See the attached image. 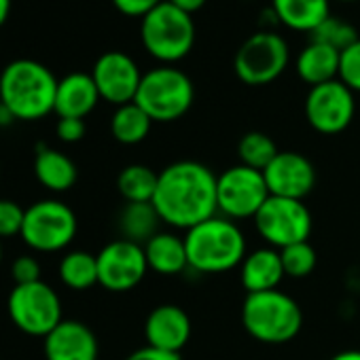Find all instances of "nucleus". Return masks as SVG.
<instances>
[{
    "instance_id": "nucleus-1",
    "label": "nucleus",
    "mask_w": 360,
    "mask_h": 360,
    "mask_svg": "<svg viewBox=\"0 0 360 360\" xmlns=\"http://www.w3.org/2000/svg\"><path fill=\"white\" fill-rule=\"evenodd\" d=\"M217 178L200 161H176L163 167L153 198L161 223L189 231L217 217Z\"/></svg>"
},
{
    "instance_id": "nucleus-2",
    "label": "nucleus",
    "mask_w": 360,
    "mask_h": 360,
    "mask_svg": "<svg viewBox=\"0 0 360 360\" xmlns=\"http://www.w3.org/2000/svg\"><path fill=\"white\" fill-rule=\"evenodd\" d=\"M58 79L37 60H15L0 72V104L13 119L37 121L56 110Z\"/></svg>"
},
{
    "instance_id": "nucleus-3",
    "label": "nucleus",
    "mask_w": 360,
    "mask_h": 360,
    "mask_svg": "<svg viewBox=\"0 0 360 360\" xmlns=\"http://www.w3.org/2000/svg\"><path fill=\"white\" fill-rule=\"evenodd\" d=\"M189 267L202 274L236 269L246 259V238L231 219L212 217L185 236Z\"/></svg>"
},
{
    "instance_id": "nucleus-4",
    "label": "nucleus",
    "mask_w": 360,
    "mask_h": 360,
    "mask_svg": "<svg viewBox=\"0 0 360 360\" xmlns=\"http://www.w3.org/2000/svg\"><path fill=\"white\" fill-rule=\"evenodd\" d=\"M242 322L257 341L280 345L299 335L303 314L290 295L276 288L248 295L242 305Z\"/></svg>"
},
{
    "instance_id": "nucleus-5",
    "label": "nucleus",
    "mask_w": 360,
    "mask_h": 360,
    "mask_svg": "<svg viewBox=\"0 0 360 360\" xmlns=\"http://www.w3.org/2000/svg\"><path fill=\"white\" fill-rule=\"evenodd\" d=\"M195 98L191 79L178 68L159 66L142 75L134 102L155 121L167 123L189 112Z\"/></svg>"
},
{
    "instance_id": "nucleus-6",
    "label": "nucleus",
    "mask_w": 360,
    "mask_h": 360,
    "mask_svg": "<svg viewBox=\"0 0 360 360\" xmlns=\"http://www.w3.org/2000/svg\"><path fill=\"white\" fill-rule=\"evenodd\" d=\"M140 39L144 49L159 62H178L193 49L195 24L193 18L180 11L167 0L142 18Z\"/></svg>"
},
{
    "instance_id": "nucleus-7",
    "label": "nucleus",
    "mask_w": 360,
    "mask_h": 360,
    "mask_svg": "<svg viewBox=\"0 0 360 360\" xmlns=\"http://www.w3.org/2000/svg\"><path fill=\"white\" fill-rule=\"evenodd\" d=\"M79 229L77 214L60 200H41L26 208L22 240L37 252H58L70 246Z\"/></svg>"
},
{
    "instance_id": "nucleus-8",
    "label": "nucleus",
    "mask_w": 360,
    "mask_h": 360,
    "mask_svg": "<svg viewBox=\"0 0 360 360\" xmlns=\"http://www.w3.org/2000/svg\"><path fill=\"white\" fill-rule=\"evenodd\" d=\"M7 309L20 330L43 339L64 320L58 292L43 280L32 284H15L9 295Z\"/></svg>"
},
{
    "instance_id": "nucleus-9",
    "label": "nucleus",
    "mask_w": 360,
    "mask_h": 360,
    "mask_svg": "<svg viewBox=\"0 0 360 360\" xmlns=\"http://www.w3.org/2000/svg\"><path fill=\"white\" fill-rule=\"evenodd\" d=\"M288 66V45L276 32H257L242 43L233 70L246 85L261 87L274 83Z\"/></svg>"
},
{
    "instance_id": "nucleus-10",
    "label": "nucleus",
    "mask_w": 360,
    "mask_h": 360,
    "mask_svg": "<svg viewBox=\"0 0 360 360\" xmlns=\"http://www.w3.org/2000/svg\"><path fill=\"white\" fill-rule=\"evenodd\" d=\"M265 176L248 165H233L217 178V202L225 219H255L269 200Z\"/></svg>"
},
{
    "instance_id": "nucleus-11",
    "label": "nucleus",
    "mask_w": 360,
    "mask_h": 360,
    "mask_svg": "<svg viewBox=\"0 0 360 360\" xmlns=\"http://www.w3.org/2000/svg\"><path fill=\"white\" fill-rule=\"evenodd\" d=\"M255 225L259 236L271 248L282 250L286 246L307 242L311 233V214L301 200L269 195V200L257 212Z\"/></svg>"
},
{
    "instance_id": "nucleus-12",
    "label": "nucleus",
    "mask_w": 360,
    "mask_h": 360,
    "mask_svg": "<svg viewBox=\"0 0 360 360\" xmlns=\"http://www.w3.org/2000/svg\"><path fill=\"white\" fill-rule=\"evenodd\" d=\"M96 257L98 284L110 292H127L136 288L148 271L144 246L127 242L123 238L106 244Z\"/></svg>"
},
{
    "instance_id": "nucleus-13",
    "label": "nucleus",
    "mask_w": 360,
    "mask_h": 360,
    "mask_svg": "<svg viewBox=\"0 0 360 360\" xmlns=\"http://www.w3.org/2000/svg\"><path fill=\"white\" fill-rule=\"evenodd\" d=\"M354 112V91L339 79L311 87L305 98V117L320 134L343 131L352 123Z\"/></svg>"
},
{
    "instance_id": "nucleus-14",
    "label": "nucleus",
    "mask_w": 360,
    "mask_h": 360,
    "mask_svg": "<svg viewBox=\"0 0 360 360\" xmlns=\"http://www.w3.org/2000/svg\"><path fill=\"white\" fill-rule=\"evenodd\" d=\"M91 77L96 81L100 98L117 106L134 102L142 81L138 64L121 51H108L100 56L94 64Z\"/></svg>"
},
{
    "instance_id": "nucleus-15",
    "label": "nucleus",
    "mask_w": 360,
    "mask_h": 360,
    "mask_svg": "<svg viewBox=\"0 0 360 360\" xmlns=\"http://www.w3.org/2000/svg\"><path fill=\"white\" fill-rule=\"evenodd\" d=\"M271 195L301 200L307 198L316 185V169L311 161L295 150H280L276 159L263 169Z\"/></svg>"
},
{
    "instance_id": "nucleus-16",
    "label": "nucleus",
    "mask_w": 360,
    "mask_h": 360,
    "mask_svg": "<svg viewBox=\"0 0 360 360\" xmlns=\"http://www.w3.org/2000/svg\"><path fill=\"white\" fill-rule=\"evenodd\" d=\"M144 337L148 347L180 354L191 339V318L183 307L163 303L148 314L144 322Z\"/></svg>"
},
{
    "instance_id": "nucleus-17",
    "label": "nucleus",
    "mask_w": 360,
    "mask_h": 360,
    "mask_svg": "<svg viewBox=\"0 0 360 360\" xmlns=\"http://www.w3.org/2000/svg\"><path fill=\"white\" fill-rule=\"evenodd\" d=\"M43 347L47 360H98V339L79 320H62L45 337Z\"/></svg>"
},
{
    "instance_id": "nucleus-18",
    "label": "nucleus",
    "mask_w": 360,
    "mask_h": 360,
    "mask_svg": "<svg viewBox=\"0 0 360 360\" xmlns=\"http://www.w3.org/2000/svg\"><path fill=\"white\" fill-rule=\"evenodd\" d=\"M100 91L96 87V81L91 75L85 72H72L66 75L58 83L56 94V110L58 117H72V119H85L96 104L100 102Z\"/></svg>"
},
{
    "instance_id": "nucleus-19",
    "label": "nucleus",
    "mask_w": 360,
    "mask_h": 360,
    "mask_svg": "<svg viewBox=\"0 0 360 360\" xmlns=\"http://www.w3.org/2000/svg\"><path fill=\"white\" fill-rule=\"evenodd\" d=\"M284 276L286 274L282 267L280 250H276L271 246L248 252L240 265V280L248 295L276 290Z\"/></svg>"
},
{
    "instance_id": "nucleus-20",
    "label": "nucleus",
    "mask_w": 360,
    "mask_h": 360,
    "mask_svg": "<svg viewBox=\"0 0 360 360\" xmlns=\"http://www.w3.org/2000/svg\"><path fill=\"white\" fill-rule=\"evenodd\" d=\"M144 255L148 269L159 276H176L189 267L185 238H178L167 231H159L153 240L144 244Z\"/></svg>"
},
{
    "instance_id": "nucleus-21",
    "label": "nucleus",
    "mask_w": 360,
    "mask_h": 360,
    "mask_svg": "<svg viewBox=\"0 0 360 360\" xmlns=\"http://www.w3.org/2000/svg\"><path fill=\"white\" fill-rule=\"evenodd\" d=\"M34 174L39 183L53 193H64L72 189L79 176L75 161L62 150L49 146L39 148L34 159Z\"/></svg>"
},
{
    "instance_id": "nucleus-22",
    "label": "nucleus",
    "mask_w": 360,
    "mask_h": 360,
    "mask_svg": "<svg viewBox=\"0 0 360 360\" xmlns=\"http://www.w3.org/2000/svg\"><path fill=\"white\" fill-rule=\"evenodd\" d=\"M341 53L322 43H309L297 58V75L309 87L339 79Z\"/></svg>"
},
{
    "instance_id": "nucleus-23",
    "label": "nucleus",
    "mask_w": 360,
    "mask_h": 360,
    "mask_svg": "<svg viewBox=\"0 0 360 360\" xmlns=\"http://www.w3.org/2000/svg\"><path fill=\"white\" fill-rule=\"evenodd\" d=\"M278 20L297 32H314L328 13V0H271Z\"/></svg>"
},
{
    "instance_id": "nucleus-24",
    "label": "nucleus",
    "mask_w": 360,
    "mask_h": 360,
    "mask_svg": "<svg viewBox=\"0 0 360 360\" xmlns=\"http://www.w3.org/2000/svg\"><path fill=\"white\" fill-rule=\"evenodd\" d=\"M161 219L153 206V202L144 204H125L119 214V231L123 240L144 246L159 233Z\"/></svg>"
},
{
    "instance_id": "nucleus-25",
    "label": "nucleus",
    "mask_w": 360,
    "mask_h": 360,
    "mask_svg": "<svg viewBox=\"0 0 360 360\" xmlns=\"http://www.w3.org/2000/svg\"><path fill=\"white\" fill-rule=\"evenodd\" d=\"M157 180H159V172L142 163H131L121 169L117 178V189L125 200V204H144V202H153L157 191Z\"/></svg>"
},
{
    "instance_id": "nucleus-26",
    "label": "nucleus",
    "mask_w": 360,
    "mask_h": 360,
    "mask_svg": "<svg viewBox=\"0 0 360 360\" xmlns=\"http://www.w3.org/2000/svg\"><path fill=\"white\" fill-rule=\"evenodd\" d=\"M150 125H153V119L136 102L117 106V110H115V115L110 119L112 138L117 142H121V144H138V142H142L148 136Z\"/></svg>"
},
{
    "instance_id": "nucleus-27",
    "label": "nucleus",
    "mask_w": 360,
    "mask_h": 360,
    "mask_svg": "<svg viewBox=\"0 0 360 360\" xmlns=\"http://www.w3.org/2000/svg\"><path fill=\"white\" fill-rule=\"evenodd\" d=\"M60 280L72 290H87L98 284V257L72 250L60 261Z\"/></svg>"
},
{
    "instance_id": "nucleus-28",
    "label": "nucleus",
    "mask_w": 360,
    "mask_h": 360,
    "mask_svg": "<svg viewBox=\"0 0 360 360\" xmlns=\"http://www.w3.org/2000/svg\"><path fill=\"white\" fill-rule=\"evenodd\" d=\"M278 153L280 150H278L276 142L263 131H248L238 142L240 163L248 165L252 169H259V172H263L276 159Z\"/></svg>"
},
{
    "instance_id": "nucleus-29",
    "label": "nucleus",
    "mask_w": 360,
    "mask_h": 360,
    "mask_svg": "<svg viewBox=\"0 0 360 360\" xmlns=\"http://www.w3.org/2000/svg\"><path fill=\"white\" fill-rule=\"evenodd\" d=\"M309 37L314 43L328 45V47L337 49L339 53H343L347 47H352L360 39L352 24L337 20V18H326L314 32H309Z\"/></svg>"
},
{
    "instance_id": "nucleus-30",
    "label": "nucleus",
    "mask_w": 360,
    "mask_h": 360,
    "mask_svg": "<svg viewBox=\"0 0 360 360\" xmlns=\"http://www.w3.org/2000/svg\"><path fill=\"white\" fill-rule=\"evenodd\" d=\"M280 257H282L284 274L290 278H307L316 269V263H318L316 250L311 248L309 242H299V244L286 246L280 250Z\"/></svg>"
},
{
    "instance_id": "nucleus-31",
    "label": "nucleus",
    "mask_w": 360,
    "mask_h": 360,
    "mask_svg": "<svg viewBox=\"0 0 360 360\" xmlns=\"http://www.w3.org/2000/svg\"><path fill=\"white\" fill-rule=\"evenodd\" d=\"M26 219V208H22L18 202L11 200H0V240L22 236Z\"/></svg>"
},
{
    "instance_id": "nucleus-32",
    "label": "nucleus",
    "mask_w": 360,
    "mask_h": 360,
    "mask_svg": "<svg viewBox=\"0 0 360 360\" xmlns=\"http://www.w3.org/2000/svg\"><path fill=\"white\" fill-rule=\"evenodd\" d=\"M339 81L352 91H360V39L341 53Z\"/></svg>"
},
{
    "instance_id": "nucleus-33",
    "label": "nucleus",
    "mask_w": 360,
    "mask_h": 360,
    "mask_svg": "<svg viewBox=\"0 0 360 360\" xmlns=\"http://www.w3.org/2000/svg\"><path fill=\"white\" fill-rule=\"evenodd\" d=\"M13 280L15 284H32V282H41V263L34 257L22 255L13 261Z\"/></svg>"
},
{
    "instance_id": "nucleus-34",
    "label": "nucleus",
    "mask_w": 360,
    "mask_h": 360,
    "mask_svg": "<svg viewBox=\"0 0 360 360\" xmlns=\"http://www.w3.org/2000/svg\"><path fill=\"white\" fill-rule=\"evenodd\" d=\"M87 127H85V119H72V117H62L56 125V134L62 142L75 144L79 140H83Z\"/></svg>"
},
{
    "instance_id": "nucleus-35",
    "label": "nucleus",
    "mask_w": 360,
    "mask_h": 360,
    "mask_svg": "<svg viewBox=\"0 0 360 360\" xmlns=\"http://www.w3.org/2000/svg\"><path fill=\"white\" fill-rule=\"evenodd\" d=\"M161 3L163 0H112L117 11H121L127 18H144Z\"/></svg>"
},
{
    "instance_id": "nucleus-36",
    "label": "nucleus",
    "mask_w": 360,
    "mask_h": 360,
    "mask_svg": "<svg viewBox=\"0 0 360 360\" xmlns=\"http://www.w3.org/2000/svg\"><path fill=\"white\" fill-rule=\"evenodd\" d=\"M125 360H183L180 354H172V352H161V349H155V347H140L136 349L134 354H129Z\"/></svg>"
},
{
    "instance_id": "nucleus-37",
    "label": "nucleus",
    "mask_w": 360,
    "mask_h": 360,
    "mask_svg": "<svg viewBox=\"0 0 360 360\" xmlns=\"http://www.w3.org/2000/svg\"><path fill=\"white\" fill-rule=\"evenodd\" d=\"M167 3H172V5L178 7L180 11H185V13L193 15L195 11H200V9L206 5V0H167Z\"/></svg>"
},
{
    "instance_id": "nucleus-38",
    "label": "nucleus",
    "mask_w": 360,
    "mask_h": 360,
    "mask_svg": "<svg viewBox=\"0 0 360 360\" xmlns=\"http://www.w3.org/2000/svg\"><path fill=\"white\" fill-rule=\"evenodd\" d=\"M330 360H360V349H345L335 354Z\"/></svg>"
},
{
    "instance_id": "nucleus-39",
    "label": "nucleus",
    "mask_w": 360,
    "mask_h": 360,
    "mask_svg": "<svg viewBox=\"0 0 360 360\" xmlns=\"http://www.w3.org/2000/svg\"><path fill=\"white\" fill-rule=\"evenodd\" d=\"M11 13V0H0V26L9 20Z\"/></svg>"
},
{
    "instance_id": "nucleus-40",
    "label": "nucleus",
    "mask_w": 360,
    "mask_h": 360,
    "mask_svg": "<svg viewBox=\"0 0 360 360\" xmlns=\"http://www.w3.org/2000/svg\"><path fill=\"white\" fill-rule=\"evenodd\" d=\"M11 121H15V119H13V115H11L3 104H0V125H9Z\"/></svg>"
},
{
    "instance_id": "nucleus-41",
    "label": "nucleus",
    "mask_w": 360,
    "mask_h": 360,
    "mask_svg": "<svg viewBox=\"0 0 360 360\" xmlns=\"http://www.w3.org/2000/svg\"><path fill=\"white\" fill-rule=\"evenodd\" d=\"M0 263H3V244H0Z\"/></svg>"
},
{
    "instance_id": "nucleus-42",
    "label": "nucleus",
    "mask_w": 360,
    "mask_h": 360,
    "mask_svg": "<svg viewBox=\"0 0 360 360\" xmlns=\"http://www.w3.org/2000/svg\"><path fill=\"white\" fill-rule=\"evenodd\" d=\"M341 3H354V0H341Z\"/></svg>"
}]
</instances>
